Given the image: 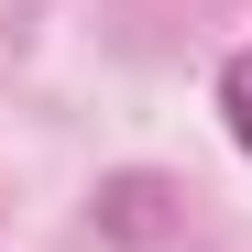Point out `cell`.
Instances as JSON below:
<instances>
[{"label": "cell", "instance_id": "1", "mask_svg": "<svg viewBox=\"0 0 252 252\" xmlns=\"http://www.w3.org/2000/svg\"><path fill=\"white\" fill-rule=\"evenodd\" d=\"M220 121H230V143L252 154V44H230V66H220Z\"/></svg>", "mask_w": 252, "mask_h": 252}]
</instances>
